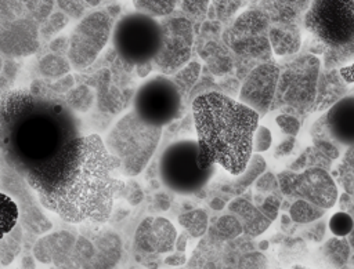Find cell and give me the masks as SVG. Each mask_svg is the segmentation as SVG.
I'll return each instance as SVG.
<instances>
[{"instance_id":"cell-42","label":"cell","mask_w":354,"mask_h":269,"mask_svg":"<svg viewBox=\"0 0 354 269\" xmlns=\"http://www.w3.org/2000/svg\"><path fill=\"white\" fill-rule=\"evenodd\" d=\"M275 123L279 130L288 137H296L300 131V120L290 113H281L275 117Z\"/></svg>"},{"instance_id":"cell-51","label":"cell","mask_w":354,"mask_h":269,"mask_svg":"<svg viewBox=\"0 0 354 269\" xmlns=\"http://www.w3.org/2000/svg\"><path fill=\"white\" fill-rule=\"evenodd\" d=\"M293 146H295V138L293 137H286L275 148V152H274L275 157H282V156L289 155L293 150Z\"/></svg>"},{"instance_id":"cell-48","label":"cell","mask_w":354,"mask_h":269,"mask_svg":"<svg viewBox=\"0 0 354 269\" xmlns=\"http://www.w3.org/2000/svg\"><path fill=\"white\" fill-rule=\"evenodd\" d=\"M68 48H69V37H66V36L54 37L48 43V50H50L48 52L59 55V57H66Z\"/></svg>"},{"instance_id":"cell-37","label":"cell","mask_w":354,"mask_h":269,"mask_svg":"<svg viewBox=\"0 0 354 269\" xmlns=\"http://www.w3.org/2000/svg\"><path fill=\"white\" fill-rule=\"evenodd\" d=\"M26 7L25 1H17V0H0V25H4L7 22H11L19 17L26 15Z\"/></svg>"},{"instance_id":"cell-30","label":"cell","mask_w":354,"mask_h":269,"mask_svg":"<svg viewBox=\"0 0 354 269\" xmlns=\"http://www.w3.org/2000/svg\"><path fill=\"white\" fill-rule=\"evenodd\" d=\"M19 223V211L17 203L0 190V239L8 235Z\"/></svg>"},{"instance_id":"cell-26","label":"cell","mask_w":354,"mask_h":269,"mask_svg":"<svg viewBox=\"0 0 354 269\" xmlns=\"http://www.w3.org/2000/svg\"><path fill=\"white\" fill-rule=\"evenodd\" d=\"M71 63L66 57H59L51 52L43 54L37 61V70L44 80L54 81L71 72Z\"/></svg>"},{"instance_id":"cell-29","label":"cell","mask_w":354,"mask_h":269,"mask_svg":"<svg viewBox=\"0 0 354 269\" xmlns=\"http://www.w3.org/2000/svg\"><path fill=\"white\" fill-rule=\"evenodd\" d=\"M64 101L72 112L86 113L95 102V92L86 84H76L71 91L66 92Z\"/></svg>"},{"instance_id":"cell-16","label":"cell","mask_w":354,"mask_h":269,"mask_svg":"<svg viewBox=\"0 0 354 269\" xmlns=\"http://www.w3.org/2000/svg\"><path fill=\"white\" fill-rule=\"evenodd\" d=\"M279 69L272 62L257 65L246 76L241 92L239 102L254 110L259 116L266 114L272 105Z\"/></svg>"},{"instance_id":"cell-59","label":"cell","mask_w":354,"mask_h":269,"mask_svg":"<svg viewBox=\"0 0 354 269\" xmlns=\"http://www.w3.org/2000/svg\"><path fill=\"white\" fill-rule=\"evenodd\" d=\"M210 206H212V208H214V210H221V208L225 206V203H224L221 199L216 197V199H213V200H212Z\"/></svg>"},{"instance_id":"cell-35","label":"cell","mask_w":354,"mask_h":269,"mask_svg":"<svg viewBox=\"0 0 354 269\" xmlns=\"http://www.w3.org/2000/svg\"><path fill=\"white\" fill-rule=\"evenodd\" d=\"M199 73H201V65L198 62H189L183 69H180L171 80L180 90V92L184 95L196 83Z\"/></svg>"},{"instance_id":"cell-22","label":"cell","mask_w":354,"mask_h":269,"mask_svg":"<svg viewBox=\"0 0 354 269\" xmlns=\"http://www.w3.org/2000/svg\"><path fill=\"white\" fill-rule=\"evenodd\" d=\"M77 236L71 230H57L36 239L32 255L36 261L53 268H65L69 262Z\"/></svg>"},{"instance_id":"cell-58","label":"cell","mask_w":354,"mask_h":269,"mask_svg":"<svg viewBox=\"0 0 354 269\" xmlns=\"http://www.w3.org/2000/svg\"><path fill=\"white\" fill-rule=\"evenodd\" d=\"M120 6H118V4H109L106 8H105V11H106V14L112 18V19H116V18H120Z\"/></svg>"},{"instance_id":"cell-28","label":"cell","mask_w":354,"mask_h":269,"mask_svg":"<svg viewBox=\"0 0 354 269\" xmlns=\"http://www.w3.org/2000/svg\"><path fill=\"white\" fill-rule=\"evenodd\" d=\"M24 247V230L18 223L8 235L0 239V265L8 266Z\"/></svg>"},{"instance_id":"cell-52","label":"cell","mask_w":354,"mask_h":269,"mask_svg":"<svg viewBox=\"0 0 354 269\" xmlns=\"http://www.w3.org/2000/svg\"><path fill=\"white\" fill-rule=\"evenodd\" d=\"M339 74L346 84H354V62L351 65L342 66L339 69Z\"/></svg>"},{"instance_id":"cell-21","label":"cell","mask_w":354,"mask_h":269,"mask_svg":"<svg viewBox=\"0 0 354 269\" xmlns=\"http://www.w3.org/2000/svg\"><path fill=\"white\" fill-rule=\"evenodd\" d=\"M279 206V196L270 195L257 207L245 199H235L228 204V210L236 215L243 233L249 236H259L275 221Z\"/></svg>"},{"instance_id":"cell-36","label":"cell","mask_w":354,"mask_h":269,"mask_svg":"<svg viewBox=\"0 0 354 269\" xmlns=\"http://www.w3.org/2000/svg\"><path fill=\"white\" fill-rule=\"evenodd\" d=\"M57 3L53 0H33V1H25L26 12L28 15L37 22L39 25L43 23L53 12L55 8Z\"/></svg>"},{"instance_id":"cell-57","label":"cell","mask_w":354,"mask_h":269,"mask_svg":"<svg viewBox=\"0 0 354 269\" xmlns=\"http://www.w3.org/2000/svg\"><path fill=\"white\" fill-rule=\"evenodd\" d=\"M134 70H136L138 77H147L153 70V68H152V63L149 62V63H142V65L136 66Z\"/></svg>"},{"instance_id":"cell-10","label":"cell","mask_w":354,"mask_h":269,"mask_svg":"<svg viewBox=\"0 0 354 269\" xmlns=\"http://www.w3.org/2000/svg\"><path fill=\"white\" fill-rule=\"evenodd\" d=\"M0 188L1 192L7 193L18 206L19 225L24 230L25 254H29L36 237L51 230L53 222L44 215L41 204L33 195L26 179L6 164L4 160L0 167Z\"/></svg>"},{"instance_id":"cell-56","label":"cell","mask_w":354,"mask_h":269,"mask_svg":"<svg viewBox=\"0 0 354 269\" xmlns=\"http://www.w3.org/2000/svg\"><path fill=\"white\" fill-rule=\"evenodd\" d=\"M35 258L32 254H24L22 259H21V269H36V263H35Z\"/></svg>"},{"instance_id":"cell-31","label":"cell","mask_w":354,"mask_h":269,"mask_svg":"<svg viewBox=\"0 0 354 269\" xmlns=\"http://www.w3.org/2000/svg\"><path fill=\"white\" fill-rule=\"evenodd\" d=\"M178 223L185 229L188 236L196 239L203 236L207 229V214L201 208L191 210L178 217Z\"/></svg>"},{"instance_id":"cell-40","label":"cell","mask_w":354,"mask_h":269,"mask_svg":"<svg viewBox=\"0 0 354 269\" xmlns=\"http://www.w3.org/2000/svg\"><path fill=\"white\" fill-rule=\"evenodd\" d=\"M217 230V235L221 239H232L238 236L242 232V226L239 221L235 217L231 215H223L216 223H214V232Z\"/></svg>"},{"instance_id":"cell-17","label":"cell","mask_w":354,"mask_h":269,"mask_svg":"<svg viewBox=\"0 0 354 269\" xmlns=\"http://www.w3.org/2000/svg\"><path fill=\"white\" fill-rule=\"evenodd\" d=\"M40 47L39 23L28 14L0 25V57L6 59L25 58Z\"/></svg>"},{"instance_id":"cell-47","label":"cell","mask_w":354,"mask_h":269,"mask_svg":"<svg viewBox=\"0 0 354 269\" xmlns=\"http://www.w3.org/2000/svg\"><path fill=\"white\" fill-rule=\"evenodd\" d=\"M238 269H267V261L261 254H249L239 261Z\"/></svg>"},{"instance_id":"cell-60","label":"cell","mask_w":354,"mask_h":269,"mask_svg":"<svg viewBox=\"0 0 354 269\" xmlns=\"http://www.w3.org/2000/svg\"><path fill=\"white\" fill-rule=\"evenodd\" d=\"M83 4H84V7L87 8H93V7H97V6H101L102 4V1L101 0H83Z\"/></svg>"},{"instance_id":"cell-3","label":"cell","mask_w":354,"mask_h":269,"mask_svg":"<svg viewBox=\"0 0 354 269\" xmlns=\"http://www.w3.org/2000/svg\"><path fill=\"white\" fill-rule=\"evenodd\" d=\"M192 116L201 167L220 166L232 177L239 175L253 155L252 141L260 116L217 91L196 95Z\"/></svg>"},{"instance_id":"cell-44","label":"cell","mask_w":354,"mask_h":269,"mask_svg":"<svg viewBox=\"0 0 354 269\" xmlns=\"http://www.w3.org/2000/svg\"><path fill=\"white\" fill-rule=\"evenodd\" d=\"M76 86V81H75V76H72L71 73L58 79V80H54V81H48L47 80V87H48V91L55 95V97H61L64 98L66 95L68 91H71L73 87Z\"/></svg>"},{"instance_id":"cell-4","label":"cell","mask_w":354,"mask_h":269,"mask_svg":"<svg viewBox=\"0 0 354 269\" xmlns=\"http://www.w3.org/2000/svg\"><path fill=\"white\" fill-rule=\"evenodd\" d=\"M310 34L311 52L325 57L326 68L354 57V1H311L303 17Z\"/></svg>"},{"instance_id":"cell-2","label":"cell","mask_w":354,"mask_h":269,"mask_svg":"<svg viewBox=\"0 0 354 269\" xmlns=\"http://www.w3.org/2000/svg\"><path fill=\"white\" fill-rule=\"evenodd\" d=\"M0 124L6 134L3 160L24 178L51 160L80 137L82 124L55 95H35L29 88L0 97Z\"/></svg>"},{"instance_id":"cell-6","label":"cell","mask_w":354,"mask_h":269,"mask_svg":"<svg viewBox=\"0 0 354 269\" xmlns=\"http://www.w3.org/2000/svg\"><path fill=\"white\" fill-rule=\"evenodd\" d=\"M196 139H178L170 143L159 159V178L171 192L195 193L212 178L216 166L202 168Z\"/></svg>"},{"instance_id":"cell-18","label":"cell","mask_w":354,"mask_h":269,"mask_svg":"<svg viewBox=\"0 0 354 269\" xmlns=\"http://www.w3.org/2000/svg\"><path fill=\"white\" fill-rule=\"evenodd\" d=\"M231 32L224 33V40L228 43L232 50L236 54L246 55L249 41H250V55H263L259 51L260 46H264L267 48H271L267 43L268 37V19L266 14L260 11H246L242 14L234 26L231 28Z\"/></svg>"},{"instance_id":"cell-54","label":"cell","mask_w":354,"mask_h":269,"mask_svg":"<svg viewBox=\"0 0 354 269\" xmlns=\"http://www.w3.org/2000/svg\"><path fill=\"white\" fill-rule=\"evenodd\" d=\"M155 204L158 206V208H160V210H167L169 208V206H170V199H169V196L166 195V193H158L156 196H155Z\"/></svg>"},{"instance_id":"cell-25","label":"cell","mask_w":354,"mask_h":269,"mask_svg":"<svg viewBox=\"0 0 354 269\" xmlns=\"http://www.w3.org/2000/svg\"><path fill=\"white\" fill-rule=\"evenodd\" d=\"M266 167L267 164L264 157L260 153H253L245 170L239 175L234 177L231 182V192L234 195H241L266 172Z\"/></svg>"},{"instance_id":"cell-20","label":"cell","mask_w":354,"mask_h":269,"mask_svg":"<svg viewBox=\"0 0 354 269\" xmlns=\"http://www.w3.org/2000/svg\"><path fill=\"white\" fill-rule=\"evenodd\" d=\"M313 134L326 135L335 143L354 146V95H346L313 126Z\"/></svg>"},{"instance_id":"cell-15","label":"cell","mask_w":354,"mask_h":269,"mask_svg":"<svg viewBox=\"0 0 354 269\" xmlns=\"http://www.w3.org/2000/svg\"><path fill=\"white\" fill-rule=\"evenodd\" d=\"M75 81L76 84H86L94 90L97 109L106 116L122 112L133 95L130 88H123L115 81L111 70L105 66L93 65L76 74Z\"/></svg>"},{"instance_id":"cell-34","label":"cell","mask_w":354,"mask_h":269,"mask_svg":"<svg viewBox=\"0 0 354 269\" xmlns=\"http://www.w3.org/2000/svg\"><path fill=\"white\" fill-rule=\"evenodd\" d=\"M68 22L69 18L59 10H55L43 23L39 25L40 39L44 41H51L54 36L68 25Z\"/></svg>"},{"instance_id":"cell-46","label":"cell","mask_w":354,"mask_h":269,"mask_svg":"<svg viewBox=\"0 0 354 269\" xmlns=\"http://www.w3.org/2000/svg\"><path fill=\"white\" fill-rule=\"evenodd\" d=\"M213 10L220 19H228L243 3L242 1H213Z\"/></svg>"},{"instance_id":"cell-14","label":"cell","mask_w":354,"mask_h":269,"mask_svg":"<svg viewBox=\"0 0 354 269\" xmlns=\"http://www.w3.org/2000/svg\"><path fill=\"white\" fill-rule=\"evenodd\" d=\"M267 10L270 47L277 55H289L300 48V29L297 21L308 8V1H272L264 3Z\"/></svg>"},{"instance_id":"cell-9","label":"cell","mask_w":354,"mask_h":269,"mask_svg":"<svg viewBox=\"0 0 354 269\" xmlns=\"http://www.w3.org/2000/svg\"><path fill=\"white\" fill-rule=\"evenodd\" d=\"M318 72L319 59L313 55H304L288 63L279 72L271 109L285 105L303 113L311 108L317 95Z\"/></svg>"},{"instance_id":"cell-24","label":"cell","mask_w":354,"mask_h":269,"mask_svg":"<svg viewBox=\"0 0 354 269\" xmlns=\"http://www.w3.org/2000/svg\"><path fill=\"white\" fill-rule=\"evenodd\" d=\"M346 86L339 72L332 70L325 73L318 86V94L314 101V109H324L328 105H333L344 94Z\"/></svg>"},{"instance_id":"cell-61","label":"cell","mask_w":354,"mask_h":269,"mask_svg":"<svg viewBox=\"0 0 354 269\" xmlns=\"http://www.w3.org/2000/svg\"><path fill=\"white\" fill-rule=\"evenodd\" d=\"M290 269H310V268H307L304 265H293V266H290Z\"/></svg>"},{"instance_id":"cell-32","label":"cell","mask_w":354,"mask_h":269,"mask_svg":"<svg viewBox=\"0 0 354 269\" xmlns=\"http://www.w3.org/2000/svg\"><path fill=\"white\" fill-rule=\"evenodd\" d=\"M325 210L307 203L304 200H295L289 207V218L297 223H310L324 215Z\"/></svg>"},{"instance_id":"cell-11","label":"cell","mask_w":354,"mask_h":269,"mask_svg":"<svg viewBox=\"0 0 354 269\" xmlns=\"http://www.w3.org/2000/svg\"><path fill=\"white\" fill-rule=\"evenodd\" d=\"M113 25V19L105 10H95L86 14L69 36L66 58L71 66L80 72L93 66L105 48Z\"/></svg>"},{"instance_id":"cell-43","label":"cell","mask_w":354,"mask_h":269,"mask_svg":"<svg viewBox=\"0 0 354 269\" xmlns=\"http://www.w3.org/2000/svg\"><path fill=\"white\" fill-rule=\"evenodd\" d=\"M57 8L64 12L68 18L72 19H82L84 17L86 7L82 0H58Z\"/></svg>"},{"instance_id":"cell-1","label":"cell","mask_w":354,"mask_h":269,"mask_svg":"<svg viewBox=\"0 0 354 269\" xmlns=\"http://www.w3.org/2000/svg\"><path fill=\"white\" fill-rule=\"evenodd\" d=\"M119 161L97 134L80 135L46 166L25 179L39 203L69 223H102L109 219L124 182Z\"/></svg>"},{"instance_id":"cell-5","label":"cell","mask_w":354,"mask_h":269,"mask_svg":"<svg viewBox=\"0 0 354 269\" xmlns=\"http://www.w3.org/2000/svg\"><path fill=\"white\" fill-rule=\"evenodd\" d=\"M162 128L144 123L133 110L120 117L108 132L104 145L119 161L120 172L138 175L155 153Z\"/></svg>"},{"instance_id":"cell-41","label":"cell","mask_w":354,"mask_h":269,"mask_svg":"<svg viewBox=\"0 0 354 269\" xmlns=\"http://www.w3.org/2000/svg\"><path fill=\"white\" fill-rule=\"evenodd\" d=\"M272 143V134L266 126H257L254 134H253V153H263L271 148Z\"/></svg>"},{"instance_id":"cell-50","label":"cell","mask_w":354,"mask_h":269,"mask_svg":"<svg viewBox=\"0 0 354 269\" xmlns=\"http://www.w3.org/2000/svg\"><path fill=\"white\" fill-rule=\"evenodd\" d=\"M256 186H257V190L260 192H271L278 186V182L272 174L266 172L256 181Z\"/></svg>"},{"instance_id":"cell-63","label":"cell","mask_w":354,"mask_h":269,"mask_svg":"<svg viewBox=\"0 0 354 269\" xmlns=\"http://www.w3.org/2000/svg\"><path fill=\"white\" fill-rule=\"evenodd\" d=\"M1 161H3V160H0V167H1Z\"/></svg>"},{"instance_id":"cell-39","label":"cell","mask_w":354,"mask_h":269,"mask_svg":"<svg viewBox=\"0 0 354 269\" xmlns=\"http://www.w3.org/2000/svg\"><path fill=\"white\" fill-rule=\"evenodd\" d=\"M353 228H354V221L344 211L335 212L329 219V229L335 235V237L347 236L353 230Z\"/></svg>"},{"instance_id":"cell-55","label":"cell","mask_w":354,"mask_h":269,"mask_svg":"<svg viewBox=\"0 0 354 269\" xmlns=\"http://www.w3.org/2000/svg\"><path fill=\"white\" fill-rule=\"evenodd\" d=\"M187 241H188V233L187 232H183L177 236L176 239V244H174V248L178 251V252H184L185 248H187Z\"/></svg>"},{"instance_id":"cell-53","label":"cell","mask_w":354,"mask_h":269,"mask_svg":"<svg viewBox=\"0 0 354 269\" xmlns=\"http://www.w3.org/2000/svg\"><path fill=\"white\" fill-rule=\"evenodd\" d=\"M185 262V255L184 252H174L169 257L165 258V263L166 265H171V266H180Z\"/></svg>"},{"instance_id":"cell-12","label":"cell","mask_w":354,"mask_h":269,"mask_svg":"<svg viewBox=\"0 0 354 269\" xmlns=\"http://www.w3.org/2000/svg\"><path fill=\"white\" fill-rule=\"evenodd\" d=\"M160 44L152 59V68L167 76L183 69L191 58L194 44L192 23L187 17L170 14L160 22Z\"/></svg>"},{"instance_id":"cell-19","label":"cell","mask_w":354,"mask_h":269,"mask_svg":"<svg viewBox=\"0 0 354 269\" xmlns=\"http://www.w3.org/2000/svg\"><path fill=\"white\" fill-rule=\"evenodd\" d=\"M177 232L163 217H147L136 229L133 247L136 257H151L170 252L174 248Z\"/></svg>"},{"instance_id":"cell-49","label":"cell","mask_w":354,"mask_h":269,"mask_svg":"<svg viewBox=\"0 0 354 269\" xmlns=\"http://www.w3.org/2000/svg\"><path fill=\"white\" fill-rule=\"evenodd\" d=\"M181 6L188 14L194 17H202L207 10L209 1H183Z\"/></svg>"},{"instance_id":"cell-27","label":"cell","mask_w":354,"mask_h":269,"mask_svg":"<svg viewBox=\"0 0 354 269\" xmlns=\"http://www.w3.org/2000/svg\"><path fill=\"white\" fill-rule=\"evenodd\" d=\"M321 254L328 265L335 269H343L350 255L348 241L343 237H330L321 247Z\"/></svg>"},{"instance_id":"cell-23","label":"cell","mask_w":354,"mask_h":269,"mask_svg":"<svg viewBox=\"0 0 354 269\" xmlns=\"http://www.w3.org/2000/svg\"><path fill=\"white\" fill-rule=\"evenodd\" d=\"M87 237L94 247L93 269H115L123 254L120 236L112 230H100Z\"/></svg>"},{"instance_id":"cell-45","label":"cell","mask_w":354,"mask_h":269,"mask_svg":"<svg viewBox=\"0 0 354 269\" xmlns=\"http://www.w3.org/2000/svg\"><path fill=\"white\" fill-rule=\"evenodd\" d=\"M122 195L127 200V203L131 204V206L140 204L142 201V199H144V192H142V189L140 188V185L136 181L124 182V188H123Z\"/></svg>"},{"instance_id":"cell-13","label":"cell","mask_w":354,"mask_h":269,"mask_svg":"<svg viewBox=\"0 0 354 269\" xmlns=\"http://www.w3.org/2000/svg\"><path fill=\"white\" fill-rule=\"evenodd\" d=\"M277 182L283 195L304 200L322 210L333 207L339 196L333 178L322 168H307L301 172L283 171L277 175Z\"/></svg>"},{"instance_id":"cell-62","label":"cell","mask_w":354,"mask_h":269,"mask_svg":"<svg viewBox=\"0 0 354 269\" xmlns=\"http://www.w3.org/2000/svg\"><path fill=\"white\" fill-rule=\"evenodd\" d=\"M3 63H4V59H3V57H0V72L3 69Z\"/></svg>"},{"instance_id":"cell-33","label":"cell","mask_w":354,"mask_h":269,"mask_svg":"<svg viewBox=\"0 0 354 269\" xmlns=\"http://www.w3.org/2000/svg\"><path fill=\"white\" fill-rule=\"evenodd\" d=\"M176 1L174 0H137L134 1L136 11L145 14L151 18H158V17H167L170 15L174 8H176Z\"/></svg>"},{"instance_id":"cell-38","label":"cell","mask_w":354,"mask_h":269,"mask_svg":"<svg viewBox=\"0 0 354 269\" xmlns=\"http://www.w3.org/2000/svg\"><path fill=\"white\" fill-rule=\"evenodd\" d=\"M19 68L21 65L15 59H4L3 69L0 72V97H3L11 90L19 72Z\"/></svg>"},{"instance_id":"cell-7","label":"cell","mask_w":354,"mask_h":269,"mask_svg":"<svg viewBox=\"0 0 354 269\" xmlns=\"http://www.w3.org/2000/svg\"><path fill=\"white\" fill-rule=\"evenodd\" d=\"M160 44L159 21L138 11L122 15L112 29V48L127 65L152 62Z\"/></svg>"},{"instance_id":"cell-8","label":"cell","mask_w":354,"mask_h":269,"mask_svg":"<svg viewBox=\"0 0 354 269\" xmlns=\"http://www.w3.org/2000/svg\"><path fill=\"white\" fill-rule=\"evenodd\" d=\"M183 94L174 81L156 74L144 81L133 97V112L147 124L162 128L181 114Z\"/></svg>"}]
</instances>
